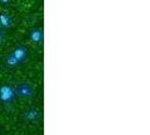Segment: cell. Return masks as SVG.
<instances>
[{
    "mask_svg": "<svg viewBox=\"0 0 150 135\" xmlns=\"http://www.w3.org/2000/svg\"><path fill=\"white\" fill-rule=\"evenodd\" d=\"M30 38H32L33 42L40 43V42L43 39V33H42L41 30H34V32H32V34H30Z\"/></svg>",
    "mask_w": 150,
    "mask_h": 135,
    "instance_id": "obj_5",
    "label": "cell"
},
{
    "mask_svg": "<svg viewBox=\"0 0 150 135\" xmlns=\"http://www.w3.org/2000/svg\"><path fill=\"white\" fill-rule=\"evenodd\" d=\"M2 38H4V35H2V33L0 32V43L2 42Z\"/></svg>",
    "mask_w": 150,
    "mask_h": 135,
    "instance_id": "obj_8",
    "label": "cell"
},
{
    "mask_svg": "<svg viewBox=\"0 0 150 135\" xmlns=\"http://www.w3.org/2000/svg\"><path fill=\"white\" fill-rule=\"evenodd\" d=\"M0 22H1V24H2V26H9V19H8L6 16H1L0 17Z\"/></svg>",
    "mask_w": 150,
    "mask_h": 135,
    "instance_id": "obj_7",
    "label": "cell"
},
{
    "mask_svg": "<svg viewBox=\"0 0 150 135\" xmlns=\"http://www.w3.org/2000/svg\"><path fill=\"white\" fill-rule=\"evenodd\" d=\"M11 56H14L16 60L19 62V64L24 62V60L26 59V49L25 47H19V49H16L15 51L13 52Z\"/></svg>",
    "mask_w": 150,
    "mask_h": 135,
    "instance_id": "obj_3",
    "label": "cell"
},
{
    "mask_svg": "<svg viewBox=\"0 0 150 135\" xmlns=\"http://www.w3.org/2000/svg\"><path fill=\"white\" fill-rule=\"evenodd\" d=\"M7 64L9 65V67H17V65L19 64V62L16 60L14 56L10 55V56L7 59Z\"/></svg>",
    "mask_w": 150,
    "mask_h": 135,
    "instance_id": "obj_6",
    "label": "cell"
},
{
    "mask_svg": "<svg viewBox=\"0 0 150 135\" xmlns=\"http://www.w3.org/2000/svg\"><path fill=\"white\" fill-rule=\"evenodd\" d=\"M16 98V91L13 87L4 84L0 87V100L4 104H11Z\"/></svg>",
    "mask_w": 150,
    "mask_h": 135,
    "instance_id": "obj_1",
    "label": "cell"
},
{
    "mask_svg": "<svg viewBox=\"0 0 150 135\" xmlns=\"http://www.w3.org/2000/svg\"><path fill=\"white\" fill-rule=\"evenodd\" d=\"M16 94L23 98H32L35 92L30 84H21V86H18Z\"/></svg>",
    "mask_w": 150,
    "mask_h": 135,
    "instance_id": "obj_2",
    "label": "cell"
},
{
    "mask_svg": "<svg viewBox=\"0 0 150 135\" xmlns=\"http://www.w3.org/2000/svg\"><path fill=\"white\" fill-rule=\"evenodd\" d=\"M38 117H40V112L36 109H30L25 112V118L30 122H34L38 120Z\"/></svg>",
    "mask_w": 150,
    "mask_h": 135,
    "instance_id": "obj_4",
    "label": "cell"
}]
</instances>
